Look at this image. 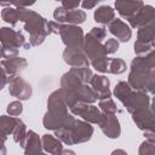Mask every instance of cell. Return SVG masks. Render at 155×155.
Returning a JSON list of instances; mask_svg holds the SVG:
<instances>
[{
  "mask_svg": "<svg viewBox=\"0 0 155 155\" xmlns=\"http://www.w3.org/2000/svg\"><path fill=\"white\" fill-rule=\"evenodd\" d=\"M122 104L125 105V108L127 109L128 113L133 114L138 110L149 108V97L145 92H142V91L133 92L132 91L131 94L128 96V98Z\"/></svg>",
  "mask_w": 155,
  "mask_h": 155,
  "instance_id": "obj_10",
  "label": "cell"
},
{
  "mask_svg": "<svg viewBox=\"0 0 155 155\" xmlns=\"http://www.w3.org/2000/svg\"><path fill=\"white\" fill-rule=\"evenodd\" d=\"M22 111H23V105L18 101H13L7 105V113L10 114V116L17 117L19 114H22Z\"/></svg>",
  "mask_w": 155,
  "mask_h": 155,
  "instance_id": "obj_27",
  "label": "cell"
},
{
  "mask_svg": "<svg viewBox=\"0 0 155 155\" xmlns=\"http://www.w3.org/2000/svg\"><path fill=\"white\" fill-rule=\"evenodd\" d=\"M19 119L15 117V116H6V115H1L0 116V132H1V138H2V143H5L7 136L12 134L16 126L18 125Z\"/></svg>",
  "mask_w": 155,
  "mask_h": 155,
  "instance_id": "obj_19",
  "label": "cell"
},
{
  "mask_svg": "<svg viewBox=\"0 0 155 155\" xmlns=\"http://www.w3.org/2000/svg\"><path fill=\"white\" fill-rule=\"evenodd\" d=\"M1 69L6 71L8 78L18 76L21 71H23L27 68V61L22 57H15L10 59H2L1 61Z\"/></svg>",
  "mask_w": 155,
  "mask_h": 155,
  "instance_id": "obj_15",
  "label": "cell"
},
{
  "mask_svg": "<svg viewBox=\"0 0 155 155\" xmlns=\"http://www.w3.org/2000/svg\"><path fill=\"white\" fill-rule=\"evenodd\" d=\"M150 110H151L153 115L155 116V97L153 98V103H151V109H150Z\"/></svg>",
  "mask_w": 155,
  "mask_h": 155,
  "instance_id": "obj_36",
  "label": "cell"
},
{
  "mask_svg": "<svg viewBox=\"0 0 155 155\" xmlns=\"http://www.w3.org/2000/svg\"><path fill=\"white\" fill-rule=\"evenodd\" d=\"M99 127L103 131V133L109 138H117L121 133L119 120L115 115H108L103 114L102 120L99 121Z\"/></svg>",
  "mask_w": 155,
  "mask_h": 155,
  "instance_id": "obj_13",
  "label": "cell"
},
{
  "mask_svg": "<svg viewBox=\"0 0 155 155\" xmlns=\"http://www.w3.org/2000/svg\"><path fill=\"white\" fill-rule=\"evenodd\" d=\"M18 15L19 21L24 23V29L29 33V44L31 47L41 45L46 36L51 34L50 22L29 8H18Z\"/></svg>",
  "mask_w": 155,
  "mask_h": 155,
  "instance_id": "obj_2",
  "label": "cell"
},
{
  "mask_svg": "<svg viewBox=\"0 0 155 155\" xmlns=\"http://www.w3.org/2000/svg\"><path fill=\"white\" fill-rule=\"evenodd\" d=\"M68 105L62 96L61 88L52 92L47 101V113L44 116V126L47 130L57 131L63 127H70L76 119L68 113Z\"/></svg>",
  "mask_w": 155,
  "mask_h": 155,
  "instance_id": "obj_1",
  "label": "cell"
},
{
  "mask_svg": "<svg viewBox=\"0 0 155 155\" xmlns=\"http://www.w3.org/2000/svg\"><path fill=\"white\" fill-rule=\"evenodd\" d=\"M1 145H2V153H1V155H5V154H6V149H5V143H2Z\"/></svg>",
  "mask_w": 155,
  "mask_h": 155,
  "instance_id": "obj_37",
  "label": "cell"
},
{
  "mask_svg": "<svg viewBox=\"0 0 155 155\" xmlns=\"http://www.w3.org/2000/svg\"><path fill=\"white\" fill-rule=\"evenodd\" d=\"M98 107L101 108V110L103 111V114H108V115H115L117 110L116 104L114 103V101L111 98H105V99H101L98 103Z\"/></svg>",
  "mask_w": 155,
  "mask_h": 155,
  "instance_id": "obj_23",
  "label": "cell"
},
{
  "mask_svg": "<svg viewBox=\"0 0 155 155\" xmlns=\"http://www.w3.org/2000/svg\"><path fill=\"white\" fill-rule=\"evenodd\" d=\"M53 17L57 23L59 24H70L76 25L86 19V13L84 10H67L63 6H59L54 10Z\"/></svg>",
  "mask_w": 155,
  "mask_h": 155,
  "instance_id": "obj_5",
  "label": "cell"
},
{
  "mask_svg": "<svg viewBox=\"0 0 155 155\" xmlns=\"http://www.w3.org/2000/svg\"><path fill=\"white\" fill-rule=\"evenodd\" d=\"M88 34H91L93 38H96L99 41H103L107 36V30L103 27H96V28H92V30Z\"/></svg>",
  "mask_w": 155,
  "mask_h": 155,
  "instance_id": "obj_30",
  "label": "cell"
},
{
  "mask_svg": "<svg viewBox=\"0 0 155 155\" xmlns=\"http://www.w3.org/2000/svg\"><path fill=\"white\" fill-rule=\"evenodd\" d=\"M63 59L67 64L73 68H88L90 61L84 50V47L79 48H65L63 52Z\"/></svg>",
  "mask_w": 155,
  "mask_h": 155,
  "instance_id": "obj_9",
  "label": "cell"
},
{
  "mask_svg": "<svg viewBox=\"0 0 155 155\" xmlns=\"http://www.w3.org/2000/svg\"><path fill=\"white\" fill-rule=\"evenodd\" d=\"M1 18L10 23L11 25L17 24V22L19 21V15H18V8H13V7H6L1 11Z\"/></svg>",
  "mask_w": 155,
  "mask_h": 155,
  "instance_id": "obj_22",
  "label": "cell"
},
{
  "mask_svg": "<svg viewBox=\"0 0 155 155\" xmlns=\"http://www.w3.org/2000/svg\"><path fill=\"white\" fill-rule=\"evenodd\" d=\"M138 155H155V144L149 140L143 142L139 147Z\"/></svg>",
  "mask_w": 155,
  "mask_h": 155,
  "instance_id": "obj_26",
  "label": "cell"
},
{
  "mask_svg": "<svg viewBox=\"0 0 155 155\" xmlns=\"http://www.w3.org/2000/svg\"><path fill=\"white\" fill-rule=\"evenodd\" d=\"M144 136H145L147 140H149V142H151V143L155 144V128L154 130H150V131H145L144 132Z\"/></svg>",
  "mask_w": 155,
  "mask_h": 155,
  "instance_id": "obj_33",
  "label": "cell"
},
{
  "mask_svg": "<svg viewBox=\"0 0 155 155\" xmlns=\"http://www.w3.org/2000/svg\"><path fill=\"white\" fill-rule=\"evenodd\" d=\"M93 133V127L85 121L76 120L73 126L63 127L56 131V137L68 145L87 142Z\"/></svg>",
  "mask_w": 155,
  "mask_h": 155,
  "instance_id": "obj_3",
  "label": "cell"
},
{
  "mask_svg": "<svg viewBox=\"0 0 155 155\" xmlns=\"http://www.w3.org/2000/svg\"><path fill=\"white\" fill-rule=\"evenodd\" d=\"M8 93L19 101H27L30 98L33 91L31 86L21 75H18L8 78Z\"/></svg>",
  "mask_w": 155,
  "mask_h": 155,
  "instance_id": "obj_6",
  "label": "cell"
},
{
  "mask_svg": "<svg viewBox=\"0 0 155 155\" xmlns=\"http://www.w3.org/2000/svg\"><path fill=\"white\" fill-rule=\"evenodd\" d=\"M0 40H1V47L19 48L22 46L24 47V45L27 44L25 38L21 31L7 27H2L0 29Z\"/></svg>",
  "mask_w": 155,
  "mask_h": 155,
  "instance_id": "obj_8",
  "label": "cell"
},
{
  "mask_svg": "<svg viewBox=\"0 0 155 155\" xmlns=\"http://www.w3.org/2000/svg\"><path fill=\"white\" fill-rule=\"evenodd\" d=\"M132 120L134 121L137 127L139 130H143L144 132L155 128V116L153 115V113L149 108L133 113L132 114Z\"/></svg>",
  "mask_w": 155,
  "mask_h": 155,
  "instance_id": "obj_14",
  "label": "cell"
},
{
  "mask_svg": "<svg viewBox=\"0 0 155 155\" xmlns=\"http://www.w3.org/2000/svg\"><path fill=\"white\" fill-rule=\"evenodd\" d=\"M126 70V63L121 58H110L109 62V71L113 74H121Z\"/></svg>",
  "mask_w": 155,
  "mask_h": 155,
  "instance_id": "obj_24",
  "label": "cell"
},
{
  "mask_svg": "<svg viewBox=\"0 0 155 155\" xmlns=\"http://www.w3.org/2000/svg\"><path fill=\"white\" fill-rule=\"evenodd\" d=\"M80 5H81L80 1H62L61 2V6H63L67 10H76Z\"/></svg>",
  "mask_w": 155,
  "mask_h": 155,
  "instance_id": "obj_31",
  "label": "cell"
},
{
  "mask_svg": "<svg viewBox=\"0 0 155 155\" xmlns=\"http://www.w3.org/2000/svg\"><path fill=\"white\" fill-rule=\"evenodd\" d=\"M99 4V0H94V1H84V2H81V6L86 10H90V8H93L94 6H97Z\"/></svg>",
  "mask_w": 155,
  "mask_h": 155,
  "instance_id": "obj_32",
  "label": "cell"
},
{
  "mask_svg": "<svg viewBox=\"0 0 155 155\" xmlns=\"http://www.w3.org/2000/svg\"><path fill=\"white\" fill-rule=\"evenodd\" d=\"M131 92H132V87H131L130 84L126 82V81H120V82L115 86V90H114L115 97H116L121 103H124V102L128 98V96L131 94Z\"/></svg>",
  "mask_w": 155,
  "mask_h": 155,
  "instance_id": "obj_21",
  "label": "cell"
},
{
  "mask_svg": "<svg viewBox=\"0 0 155 155\" xmlns=\"http://www.w3.org/2000/svg\"><path fill=\"white\" fill-rule=\"evenodd\" d=\"M153 48L155 50V39H154V41H153Z\"/></svg>",
  "mask_w": 155,
  "mask_h": 155,
  "instance_id": "obj_38",
  "label": "cell"
},
{
  "mask_svg": "<svg viewBox=\"0 0 155 155\" xmlns=\"http://www.w3.org/2000/svg\"><path fill=\"white\" fill-rule=\"evenodd\" d=\"M143 92H149L151 94H155V70L149 73Z\"/></svg>",
  "mask_w": 155,
  "mask_h": 155,
  "instance_id": "obj_28",
  "label": "cell"
},
{
  "mask_svg": "<svg viewBox=\"0 0 155 155\" xmlns=\"http://www.w3.org/2000/svg\"><path fill=\"white\" fill-rule=\"evenodd\" d=\"M111 155H127V153L125 150H122V149H116V150H114L111 153Z\"/></svg>",
  "mask_w": 155,
  "mask_h": 155,
  "instance_id": "obj_34",
  "label": "cell"
},
{
  "mask_svg": "<svg viewBox=\"0 0 155 155\" xmlns=\"http://www.w3.org/2000/svg\"><path fill=\"white\" fill-rule=\"evenodd\" d=\"M27 127H25V125L23 124V121L22 120H19V122H18V125L16 126V128H15V131H13V133H12V136H13V140L16 142V143H22L23 142V139L25 138V136H27Z\"/></svg>",
  "mask_w": 155,
  "mask_h": 155,
  "instance_id": "obj_25",
  "label": "cell"
},
{
  "mask_svg": "<svg viewBox=\"0 0 155 155\" xmlns=\"http://www.w3.org/2000/svg\"><path fill=\"white\" fill-rule=\"evenodd\" d=\"M91 86L93 88V91L97 93L98 99H105V98H110L111 93L109 90V79L104 75H93L92 80H91Z\"/></svg>",
  "mask_w": 155,
  "mask_h": 155,
  "instance_id": "obj_17",
  "label": "cell"
},
{
  "mask_svg": "<svg viewBox=\"0 0 155 155\" xmlns=\"http://www.w3.org/2000/svg\"><path fill=\"white\" fill-rule=\"evenodd\" d=\"M62 155H75V153L73 150H70V149H64L62 151Z\"/></svg>",
  "mask_w": 155,
  "mask_h": 155,
  "instance_id": "obj_35",
  "label": "cell"
},
{
  "mask_svg": "<svg viewBox=\"0 0 155 155\" xmlns=\"http://www.w3.org/2000/svg\"><path fill=\"white\" fill-rule=\"evenodd\" d=\"M69 109L74 115L82 117L88 124H99V121L102 120V116H103L102 111L92 104L79 103V104H75L74 107H71Z\"/></svg>",
  "mask_w": 155,
  "mask_h": 155,
  "instance_id": "obj_7",
  "label": "cell"
},
{
  "mask_svg": "<svg viewBox=\"0 0 155 155\" xmlns=\"http://www.w3.org/2000/svg\"><path fill=\"white\" fill-rule=\"evenodd\" d=\"M93 17H94V21L97 23L109 25L115 19V11L108 5H102L94 11Z\"/></svg>",
  "mask_w": 155,
  "mask_h": 155,
  "instance_id": "obj_20",
  "label": "cell"
},
{
  "mask_svg": "<svg viewBox=\"0 0 155 155\" xmlns=\"http://www.w3.org/2000/svg\"><path fill=\"white\" fill-rule=\"evenodd\" d=\"M41 143L44 150L50 155H62V151L64 150L62 140L51 134H44L41 137Z\"/></svg>",
  "mask_w": 155,
  "mask_h": 155,
  "instance_id": "obj_18",
  "label": "cell"
},
{
  "mask_svg": "<svg viewBox=\"0 0 155 155\" xmlns=\"http://www.w3.org/2000/svg\"><path fill=\"white\" fill-rule=\"evenodd\" d=\"M108 28H109V31H110L113 35H115L116 39H119L121 42H127V41L131 39V36H132V30H131V28H130L124 21H121V19H119V18H115V19L108 25Z\"/></svg>",
  "mask_w": 155,
  "mask_h": 155,
  "instance_id": "obj_16",
  "label": "cell"
},
{
  "mask_svg": "<svg viewBox=\"0 0 155 155\" xmlns=\"http://www.w3.org/2000/svg\"><path fill=\"white\" fill-rule=\"evenodd\" d=\"M104 47H105V51H107V54H113L117 51L119 48V41L116 39H108L107 42L104 44Z\"/></svg>",
  "mask_w": 155,
  "mask_h": 155,
  "instance_id": "obj_29",
  "label": "cell"
},
{
  "mask_svg": "<svg viewBox=\"0 0 155 155\" xmlns=\"http://www.w3.org/2000/svg\"><path fill=\"white\" fill-rule=\"evenodd\" d=\"M131 27L133 28H142L145 25H150V24H155V8L151 5H144L139 12L131 18L130 21Z\"/></svg>",
  "mask_w": 155,
  "mask_h": 155,
  "instance_id": "obj_11",
  "label": "cell"
},
{
  "mask_svg": "<svg viewBox=\"0 0 155 155\" xmlns=\"http://www.w3.org/2000/svg\"><path fill=\"white\" fill-rule=\"evenodd\" d=\"M144 6L143 1H128V0H117L115 1V8L119 12V15L127 21L133 18L139 10Z\"/></svg>",
  "mask_w": 155,
  "mask_h": 155,
  "instance_id": "obj_12",
  "label": "cell"
},
{
  "mask_svg": "<svg viewBox=\"0 0 155 155\" xmlns=\"http://www.w3.org/2000/svg\"><path fill=\"white\" fill-rule=\"evenodd\" d=\"M59 35L62 41L65 44L68 48H79L84 47V33L79 25H70V24H62Z\"/></svg>",
  "mask_w": 155,
  "mask_h": 155,
  "instance_id": "obj_4",
  "label": "cell"
}]
</instances>
